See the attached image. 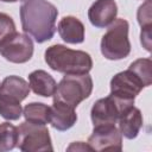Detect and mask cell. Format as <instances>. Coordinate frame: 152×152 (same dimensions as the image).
<instances>
[{"instance_id":"23","label":"cell","mask_w":152,"mask_h":152,"mask_svg":"<svg viewBox=\"0 0 152 152\" xmlns=\"http://www.w3.org/2000/svg\"><path fill=\"white\" fill-rule=\"evenodd\" d=\"M66 150H68V151H91L90 147L88 146V144L82 142V141L72 142L70 146H68Z\"/></svg>"},{"instance_id":"6","label":"cell","mask_w":152,"mask_h":152,"mask_svg":"<svg viewBox=\"0 0 152 152\" xmlns=\"http://www.w3.org/2000/svg\"><path fill=\"white\" fill-rule=\"evenodd\" d=\"M18 128L17 147L23 152L53 151L49 129L45 125L24 121Z\"/></svg>"},{"instance_id":"10","label":"cell","mask_w":152,"mask_h":152,"mask_svg":"<svg viewBox=\"0 0 152 152\" xmlns=\"http://www.w3.org/2000/svg\"><path fill=\"white\" fill-rule=\"evenodd\" d=\"M118 14V6L114 0H95L88 10L90 24L97 28L108 27Z\"/></svg>"},{"instance_id":"3","label":"cell","mask_w":152,"mask_h":152,"mask_svg":"<svg viewBox=\"0 0 152 152\" xmlns=\"http://www.w3.org/2000/svg\"><path fill=\"white\" fill-rule=\"evenodd\" d=\"M93 91V78L89 74H66L57 84L53 101L76 108Z\"/></svg>"},{"instance_id":"14","label":"cell","mask_w":152,"mask_h":152,"mask_svg":"<svg viewBox=\"0 0 152 152\" xmlns=\"http://www.w3.org/2000/svg\"><path fill=\"white\" fill-rule=\"evenodd\" d=\"M119 131L121 135H124L126 139H134L138 137L144 120H142V114L139 108L137 107H131L127 112H125L119 119Z\"/></svg>"},{"instance_id":"8","label":"cell","mask_w":152,"mask_h":152,"mask_svg":"<svg viewBox=\"0 0 152 152\" xmlns=\"http://www.w3.org/2000/svg\"><path fill=\"white\" fill-rule=\"evenodd\" d=\"M88 146L91 151L122 150V135L115 125L94 126L93 133L88 138Z\"/></svg>"},{"instance_id":"7","label":"cell","mask_w":152,"mask_h":152,"mask_svg":"<svg viewBox=\"0 0 152 152\" xmlns=\"http://www.w3.org/2000/svg\"><path fill=\"white\" fill-rule=\"evenodd\" d=\"M0 55L11 63H26L33 55V42L26 33L15 32L0 43Z\"/></svg>"},{"instance_id":"11","label":"cell","mask_w":152,"mask_h":152,"mask_svg":"<svg viewBox=\"0 0 152 152\" xmlns=\"http://www.w3.org/2000/svg\"><path fill=\"white\" fill-rule=\"evenodd\" d=\"M77 121V114L75 112V108L66 106L62 102L53 101L52 106L50 107V114H49V124L51 126L61 132L70 129Z\"/></svg>"},{"instance_id":"15","label":"cell","mask_w":152,"mask_h":152,"mask_svg":"<svg viewBox=\"0 0 152 152\" xmlns=\"http://www.w3.org/2000/svg\"><path fill=\"white\" fill-rule=\"evenodd\" d=\"M28 86L34 94L43 97H50L55 94L57 82L45 70H34L28 75Z\"/></svg>"},{"instance_id":"19","label":"cell","mask_w":152,"mask_h":152,"mask_svg":"<svg viewBox=\"0 0 152 152\" xmlns=\"http://www.w3.org/2000/svg\"><path fill=\"white\" fill-rule=\"evenodd\" d=\"M23 114L20 102L0 96V115L10 121L18 120Z\"/></svg>"},{"instance_id":"22","label":"cell","mask_w":152,"mask_h":152,"mask_svg":"<svg viewBox=\"0 0 152 152\" xmlns=\"http://www.w3.org/2000/svg\"><path fill=\"white\" fill-rule=\"evenodd\" d=\"M151 28H152V25L151 26H145V27H141V32H140L141 45L147 51H151Z\"/></svg>"},{"instance_id":"12","label":"cell","mask_w":152,"mask_h":152,"mask_svg":"<svg viewBox=\"0 0 152 152\" xmlns=\"http://www.w3.org/2000/svg\"><path fill=\"white\" fill-rule=\"evenodd\" d=\"M57 31L68 44H81L84 40V25L76 17H63L57 25Z\"/></svg>"},{"instance_id":"20","label":"cell","mask_w":152,"mask_h":152,"mask_svg":"<svg viewBox=\"0 0 152 152\" xmlns=\"http://www.w3.org/2000/svg\"><path fill=\"white\" fill-rule=\"evenodd\" d=\"M15 32V24L13 19L8 14L0 12V43Z\"/></svg>"},{"instance_id":"18","label":"cell","mask_w":152,"mask_h":152,"mask_svg":"<svg viewBox=\"0 0 152 152\" xmlns=\"http://www.w3.org/2000/svg\"><path fill=\"white\" fill-rule=\"evenodd\" d=\"M151 68H152L151 58H139V59H135L128 66V69L134 71L140 77V80L142 81L145 87L151 86V80H152Z\"/></svg>"},{"instance_id":"1","label":"cell","mask_w":152,"mask_h":152,"mask_svg":"<svg viewBox=\"0 0 152 152\" xmlns=\"http://www.w3.org/2000/svg\"><path fill=\"white\" fill-rule=\"evenodd\" d=\"M57 15V7L48 0H21L20 2L21 28L38 44L53 37Z\"/></svg>"},{"instance_id":"21","label":"cell","mask_w":152,"mask_h":152,"mask_svg":"<svg viewBox=\"0 0 152 152\" xmlns=\"http://www.w3.org/2000/svg\"><path fill=\"white\" fill-rule=\"evenodd\" d=\"M137 19L140 27L151 26L152 25V15H151V0H146L141 6H139L137 12Z\"/></svg>"},{"instance_id":"5","label":"cell","mask_w":152,"mask_h":152,"mask_svg":"<svg viewBox=\"0 0 152 152\" xmlns=\"http://www.w3.org/2000/svg\"><path fill=\"white\" fill-rule=\"evenodd\" d=\"M134 106V99H127L109 94L108 96L94 102L90 110V119L94 126L115 125L118 119Z\"/></svg>"},{"instance_id":"24","label":"cell","mask_w":152,"mask_h":152,"mask_svg":"<svg viewBox=\"0 0 152 152\" xmlns=\"http://www.w3.org/2000/svg\"><path fill=\"white\" fill-rule=\"evenodd\" d=\"M0 1H2V2H15L18 0H0Z\"/></svg>"},{"instance_id":"16","label":"cell","mask_w":152,"mask_h":152,"mask_svg":"<svg viewBox=\"0 0 152 152\" xmlns=\"http://www.w3.org/2000/svg\"><path fill=\"white\" fill-rule=\"evenodd\" d=\"M49 114H50V107L42 102L27 103L23 109V115L25 118V121L38 125H46L49 122Z\"/></svg>"},{"instance_id":"2","label":"cell","mask_w":152,"mask_h":152,"mask_svg":"<svg viewBox=\"0 0 152 152\" xmlns=\"http://www.w3.org/2000/svg\"><path fill=\"white\" fill-rule=\"evenodd\" d=\"M46 64L55 71L66 74H88L93 68L90 55L82 50H72L62 44H55L45 50Z\"/></svg>"},{"instance_id":"13","label":"cell","mask_w":152,"mask_h":152,"mask_svg":"<svg viewBox=\"0 0 152 152\" xmlns=\"http://www.w3.org/2000/svg\"><path fill=\"white\" fill-rule=\"evenodd\" d=\"M30 86L28 83L15 75H11L4 78L0 83V96L21 102L25 100L30 94Z\"/></svg>"},{"instance_id":"17","label":"cell","mask_w":152,"mask_h":152,"mask_svg":"<svg viewBox=\"0 0 152 152\" xmlns=\"http://www.w3.org/2000/svg\"><path fill=\"white\" fill-rule=\"evenodd\" d=\"M18 144V128L10 124H0V152H7L17 147Z\"/></svg>"},{"instance_id":"4","label":"cell","mask_w":152,"mask_h":152,"mask_svg":"<svg viewBox=\"0 0 152 152\" xmlns=\"http://www.w3.org/2000/svg\"><path fill=\"white\" fill-rule=\"evenodd\" d=\"M128 21L115 19L101 38L100 49L104 58L119 61L126 58L131 52V42L128 39Z\"/></svg>"},{"instance_id":"9","label":"cell","mask_w":152,"mask_h":152,"mask_svg":"<svg viewBox=\"0 0 152 152\" xmlns=\"http://www.w3.org/2000/svg\"><path fill=\"white\" fill-rule=\"evenodd\" d=\"M142 88H145V84L140 77L131 69L118 72L110 80V93L122 97L135 99Z\"/></svg>"}]
</instances>
